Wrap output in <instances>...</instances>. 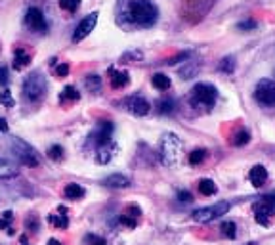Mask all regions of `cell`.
<instances>
[{"label":"cell","mask_w":275,"mask_h":245,"mask_svg":"<svg viewBox=\"0 0 275 245\" xmlns=\"http://www.w3.org/2000/svg\"><path fill=\"white\" fill-rule=\"evenodd\" d=\"M159 19V8L151 0H132L126 8V21L130 25L151 27Z\"/></svg>","instance_id":"cell-1"},{"label":"cell","mask_w":275,"mask_h":245,"mask_svg":"<svg viewBox=\"0 0 275 245\" xmlns=\"http://www.w3.org/2000/svg\"><path fill=\"white\" fill-rule=\"evenodd\" d=\"M181 140L176 134H164L161 146H159V153H161V161L166 167H176L181 161Z\"/></svg>","instance_id":"cell-2"},{"label":"cell","mask_w":275,"mask_h":245,"mask_svg":"<svg viewBox=\"0 0 275 245\" xmlns=\"http://www.w3.org/2000/svg\"><path fill=\"white\" fill-rule=\"evenodd\" d=\"M46 90H48V85L40 71L31 73L23 83V96L31 102H40L46 96Z\"/></svg>","instance_id":"cell-3"},{"label":"cell","mask_w":275,"mask_h":245,"mask_svg":"<svg viewBox=\"0 0 275 245\" xmlns=\"http://www.w3.org/2000/svg\"><path fill=\"white\" fill-rule=\"evenodd\" d=\"M218 98L216 87L208 83H199L191 88V105L193 107H212Z\"/></svg>","instance_id":"cell-4"},{"label":"cell","mask_w":275,"mask_h":245,"mask_svg":"<svg viewBox=\"0 0 275 245\" xmlns=\"http://www.w3.org/2000/svg\"><path fill=\"white\" fill-rule=\"evenodd\" d=\"M10 148H12V151H14V155H16L23 165L27 167H38V163H40V159H38V155H36V151H34L27 142L19 140V138H12V142H10Z\"/></svg>","instance_id":"cell-5"},{"label":"cell","mask_w":275,"mask_h":245,"mask_svg":"<svg viewBox=\"0 0 275 245\" xmlns=\"http://www.w3.org/2000/svg\"><path fill=\"white\" fill-rule=\"evenodd\" d=\"M275 211V195H264L260 201L252 205V213H254V220L262 226H269L271 217Z\"/></svg>","instance_id":"cell-6"},{"label":"cell","mask_w":275,"mask_h":245,"mask_svg":"<svg viewBox=\"0 0 275 245\" xmlns=\"http://www.w3.org/2000/svg\"><path fill=\"white\" fill-rule=\"evenodd\" d=\"M230 209H232L230 201H218L216 205H208V207H201V209L193 211V220L195 222H210V220L225 215Z\"/></svg>","instance_id":"cell-7"},{"label":"cell","mask_w":275,"mask_h":245,"mask_svg":"<svg viewBox=\"0 0 275 245\" xmlns=\"http://www.w3.org/2000/svg\"><path fill=\"white\" fill-rule=\"evenodd\" d=\"M254 100L262 105H275V83L269 79H262L254 88Z\"/></svg>","instance_id":"cell-8"},{"label":"cell","mask_w":275,"mask_h":245,"mask_svg":"<svg viewBox=\"0 0 275 245\" xmlns=\"http://www.w3.org/2000/svg\"><path fill=\"white\" fill-rule=\"evenodd\" d=\"M25 23L29 25L31 31H36V33H46V31H48V23H46V19H44L42 10L36 8V6L27 10Z\"/></svg>","instance_id":"cell-9"},{"label":"cell","mask_w":275,"mask_h":245,"mask_svg":"<svg viewBox=\"0 0 275 245\" xmlns=\"http://www.w3.org/2000/svg\"><path fill=\"white\" fill-rule=\"evenodd\" d=\"M96 23H98V12L90 14V16H86V18L77 25L75 33H73V43H80V40H84L86 36L94 31Z\"/></svg>","instance_id":"cell-10"},{"label":"cell","mask_w":275,"mask_h":245,"mask_svg":"<svg viewBox=\"0 0 275 245\" xmlns=\"http://www.w3.org/2000/svg\"><path fill=\"white\" fill-rule=\"evenodd\" d=\"M124 107L128 109L132 115H136V117H144V115L149 113V109H151V105L147 102L146 98L142 96H130L124 100Z\"/></svg>","instance_id":"cell-11"},{"label":"cell","mask_w":275,"mask_h":245,"mask_svg":"<svg viewBox=\"0 0 275 245\" xmlns=\"http://www.w3.org/2000/svg\"><path fill=\"white\" fill-rule=\"evenodd\" d=\"M111 134H113V123L102 121L100 127H98V131H96L90 138H92V142L100 148V146H105V144L111 142Z\"/></svg>","instance_id":"cell-12"},{"label":"cell","mask_w":275,"mask_h":245,"mask_svg":"<svg viewBox=\"0 0 275 245\" xmlns=\"http://www.w3.org/2000/svg\"><path fill=\"white\" fill-rule=\"evenodd\" d=\"M107 73H109V83H111L113 88H124L130 83L128 71H117L113 69V67H109Z\"/></svg>","instance_id":"cell-13"},{"label":"cell","mask_w":275,"mask_h":245,"mask_svg":"<svg viewBox=\"0 0 275 245\" xmlns=\"http://www.w3.org/2000/svg\"><path fill=\"white\" fill-rule=\"evenodd\" d=\"M132 180L126 175H111L107 178H103V186L113 188V190H122V188H128Z\"/></svg>","instance_id":"cell-14"},{"label":"cell","mask_w":275,"mask_h":245,"mask_svg":"<svg viewBox=\"0 0 275 245\" xmlns=\"http://www.w3.org/2000/svg\"><path fill=\"white\" fill-rule=\"evenodd\" d=\"M249 178H250V182H252V186H254V188L264 186V184H266V180H267V169L264 165H254L252 169H250Z\"/></svg>","instance_id":"cell-15"},{"label":"cell","mask_w":275,"mask_h":245,"mask_svg":"<svg viewBox=\"0 0 275 245\" xmlns=\"http://www.w3.org/2000/svg\"><path fill=\"white\" fill-rule=\"evenodd\" d=\"M19 175V169L14 161L0 159V178H16Z\"/></svg>","instance_id":"cell-16"},{"label":"cell","mask_w":275,"mask_h":245,"mask_svg":"<svg viewBox=\"0 0 275 245\" xmlns=\"http://www.w3.org/2000/svg\"><path fill=\"white\" fill-rule=\"evenodd\" d=\"M29 63H31V56L23 48H16L14 50V69H25Z\"/></svg>","instance_id":"cell-17"},{"label":"cell","mask_w":275,"mask_h":245,"mask_svg":"<svg viewBox=\"0 0 275 245\" xmlns=\"http://www.w3.org/2000/svg\"><path fill=\"white\" fill-rule=\"evenodd\" d=\"M84 193H86L84 188H82L80 184H67L65 190H63V195H65L67 199H82Z\"/></svg>","instance_id":"cell-18"},{"label":"cell","mask_w":275,"mask_h":245,"mask_svg":"<svg viewBox=\"0 0 275 245\" xmlns=\"http://www.w3.org/2000/svg\"><path fill=\"white\" fill-rule=\"evenodd\" d=\"M113 151H115V146L113 144H105V146H100L98 148V153H96V161L98 163H109L113 157Z\"/></svg>","instance_id":"cell-19"},{"label":"cell","mask_w":275,"mask_h":245,"mask_svg":"<svg viewBox=\"0 0 275 245\" xmlns=\"http://www.w3.org/2000/svg\"><path fill=\"white\" fill-rule=\"evenodd\" d=\"M197 188H199V193H201V195H205V197H210V195H214V193L218 192L216 184L212 182L210 178H203V180H199Z\"/></svg>","instance_id":"cell-20"},{"label":"cell","mask_w":275,"mask_h":245,"mask_svg":"<svg viewBox=\"0 0 275 245\" xmlns=\"http://www.w3.org/2000/svg\"><path fill=\"white\" fill-rule=\"evenodd\" d=\"M151 83H153V87L157 88V90H161V92H164V90H168L170 88V77H166V75H163V73H157V75H153L151 77Z\"/></svg>","instance_id":"cell-21"},{"label":"cell","mask_w":275,"mask_h":245,"mask_svg":"<svg viewBox=\"0 0 275 245\" xmlns=\"http://www.w3.org/2000/svg\"><path fill=\"white\" fill-rule=\"evenodd\" d=\"M61 102H78L80 100V94H78V90L75 87H65L63 88V92H61V96H60Z\"/></svg>","instance_id":"cell-22"},{"label":"cell","mask_w":275,"mask_h":245,"mask_svg":"<svg viewBox=\"0 0 275 245\" xmlns=\"http://www.w3.org/2000/svg\"><path fill=\"white\" fill-rule=\"evenodd\" d=\"M220 232H222L223 237L235 239V236H237V226H235V222H232V220H225V222H222V226H220Z\"/></svg>","instance_id":"cell-23"},{"label":"cell","mask_w":275,"mask_h":245,"mask_svg":"<svg viewBox=\"0 0 275 245\" xmlns=\"http://www.w3.org/2000/svg\"><path fill=\"white\" fill-rule=\"evenodd\" d=\"M12 220H14V213H12V211H6V213H2V217H0V230H6L10 236L14 234Z\"/></svg>","instance_id":"cell-24"},{"label":"cell","mask_w":275,"mask_h":245,"mask_svg":"<svg viewBox=\"0 0 275 245\" xmlns=\"http://www.w3.org/2000/svg\"><path fill=\"white\" fill-rule=\"evenodd\" d=\"M174 107H176V104H174V100H172V98H163V100L157 104V111L166 115V113H172V111H174Z\"/></svg>","instance_id":"cell-25"},{"label":"cell","mask_w":275,"mask_h":245,"mask_svg":"<svg viewBox=\"0 0 275 245\" xmlns=\"http://www.w3.org/2000/svg\"><path fill=\"white\" fill-rule=\"evenodd\" d=\"M206 159V149H193L191 153H189V163L191 165H201L203 161Z\"/></svg>","instance_id":"cell-26"},{"label":"cell","mask_w":275,"mask_h":245,"mask_svg":"<svg viewBox=\"0 0 275 245\" xmlns=\"http://www.w3.org/2000/svg\"><path fill=\"white\" fill-rule=\"evenodd\" d=\"M249 140H250V132L241 129V131L233 136V146H245V144H249Z\"/></svg>","instance_id":"cell-27"},{"label":"cell","mask_w":275,"mask_h":245,"mask_svg":"<svg viewBox=\"0 0 275 245\" xmlns=\"http://www.w3.org/2000/svg\"><path fill=\"white\" fill-rule=\"evenodd\" d=\"M50 222L56 228H61V230H65V228L69 226L67 215H50Z\"/></svg>","instance_id":"cell-28"},{"label":"cell","mask_w":275,"mask_h":245,"mask_svg":"<svg viewBox=\"0 0 275 245\" xmlns=\"http://www.w3.org/2000/svg\"><path fill=\"white\" fill-rule=\"evenodd\" d=\"M100 87H102V79H100L98 75H88V77H86V88H88V90L98 92Z\"/></svg>","instance_id":"cell-29"},{"label":"cell","mask_w":275,"mask_h":245,"mask_svg":"<svg viewBox=\"0 0 275 245\" xmlns=\"http://www.w3.org/2000/svg\"><path fill=\"white\" fill-rule=\"evenodd\" d=\"M60 8L73 14V12H77L80 8V0H60Z\"/></svg>","instance_id":"cell-30"},{"label":"cell","mask_w":275,"mask_h":245,"mask_svg":"<svg viewBox=\"0 0 275 245\" xmlns=\"http://www.w3.org/2000/svg\"><path fill=\"white\" fill-rule=\"evenodd\" d=\"M220 71H223V73H227V75L235 71V60H233L232 56H230V58H223L222 63H220Z\"/></svg>","instance_id":"cell-31"},{"label":"cell","mask_w":275,"mask_h":245,"mask_svg":"<svg viewBox=\"0 0 275 245\" xmlns=\"http://www.w3.org/2000/svg\"><path fill=\"white\" fill-rule=\"evenodd\" d=\"M258 23L254 19H245V21H239V23H237V29H239V31H254Z\"/></svg>","instance_id":"cell-32"},{"label":"cell","mask_w":275,"mask_h":245,"mask_svg":"<svg viewBox=\"0 0 275 245\" xmlns=\"http://www.w3.org/2000/svg\"><path fill=\"white\" fill-rule=\"evenodd\" d=\"M48 157L54 159V161L63 159V148H61V146H52V148L48 149Z\"/></svg>","instance_id":"cell-33"},{"label":"cell","mask_w":275,"mask_h":245,"mask_svg":"<svg viewBox=\"0 0 275 245\" xmlns=\"http://www.w3.org/2000/svg\"><path fill=\"white\" fill-rule=\"evenodd\" d=\"M0 104L6 105V107H12V105H14V100H12V92H10V90H2V92H0Z\"/></svg>","instance_id":"cell-34"},{"label":"cell","mask_w":275,"mask_h":245,"mask_svg":"<svg viewBox=\"0 0 275 245\" xmlns=\"http://www.w3.org/2000/svg\"><path fill=\"white\" fill-rule=\"evenodd\" d=\"M120 224H124V226H128V228H136L138 219L130 217V215H122V217H120Z\"/></svg>","instance_id":"cell-35"},{"label":"cell","mask_w":275,"mask_h":245,"mask_svg":"<svg viewBox=\"0 0 275 245\" xmlns=\"http://www.w3.org/2000/svg\"><path fill=\"white\" fill-rule=\"evenodd\" d=\"M132 60H142V52H128V54H124V56L120 58V61H122V63H130Z\"/></svg>","instance_id":"cell-36"},{"label":"cell","mask_w":275,"mask_h":245,"mask_svg":"<svg viewBox=\"0 0 275 245\" xmlns=\"http://www.w3.org/2000/svg\"><path fill=\"white\" fill-rule=\"evenodd\" d=\"M124 215H130V217H134V219H140L142 211H140V207H136V205H130V207H126Z\"/></svg>","instance_id":"cell-37"},{"label":"cell","mask_w":275,"mask_h":245,"mask_svg":"<svg viewBox=\"0 0 275 245\" xmlns=\"http://www.w3.org/2000/svg\"><path fill=\"white\" fill-rule=\"evenodd\" d=\"M56 75H58V77H61V79H63V77H67V75H69V65H67V63H61V65H58V67H56Z\"/></svg>","instance_id":"cell-38"},{"label":"cell","mask_w":275,"mask_h":245,"mask_svg":"<svg viewBox=\"0 0 275 245\" xmlns=\"http://www.w3.org/2000/svg\"><path fill=\"white\" fill-rule=\"evenodd\" d=\"M186 58H189V52H181L178 54V56H174V58H168L166 63H168V65H174V63H178L180 60H186Z\"/></svg>","instance_id":"cell-39"},{"label":"cell","mask_w":275,"mask_h":245,"mask_svg":"<svg viewBox=\"0 0 275 245\" xmlns=\"http://www.w3.org/2000/svg\"><path fill=\"white\" fill-rule=\"evenodd\" d=\"M178 199H180V201H184V203H191V201H193L191 193H189V192H184V190H180V192H178Z\"/></svg>","instance_id":"cell-40"},{"label":"cell","mask_w":275,"mask_h":245,"mask_svg":"<svg viewBox=\"0 0 275 245\" xmlns=\"http://www.w3.org/2000/svg\"><path fill=\"white\" fill-rule=\"evenodd\" d=\"M6 83H8V69L0 67V85H6Z\"/></svg>","instance_id":"cell-41"},{"label":"cell","mask_w":275,"mask_h":245,"mask_svg":"<svg viewBox=\"0 0 275 245\" xmlns=\"http://www.w3.org/2000/svg\"><path fill=\"white\" fill-rule=\"evenodd\" d=\"M90 245H107V243H105V241H103V239H102V237H92V241H90Z\"/></svg>","instance_id":"cell-42"},{"label":"cell","mask_w":275,"mask_h":245,"mask_svg":"<svg viewBox=\"0 0 275 245\" xmlns=\"http://www.w3.org/2000/svg\"><path fill=\"white\" fill-rule=\"evenodd\" d=\"M0 132H8V123H6V119H0Z\"/></svg>","instance_id":"cell-43"},{"label":"cell","mask_w":275,"mask_h":245,"mask_svg":"<svg viewBox=\"0 0 275 245\" xmlns=\"http://www.w3.org/2000/svg\"><path fill=\"white\" fill-rule=\"evenodd\" d=\"M48 245H61V243L58 241V239H50V241H48Z\"/></svg>","instance_id":"cell-44"},{"label":"cell","mask_w":275,"mask_h":245,"mask_svg":"<svg viewBox=\"0 0 275 245\" xmlns=\"http://www.w3.org/2000/svg\"><path fill=\"white\" fill-rule=\"evenodd\" d=\"M21 243H23V245H29V243H27V237L25 236L21 237Z\"/></svg>","instance_id":"cell-45"}]
</instances>
